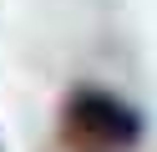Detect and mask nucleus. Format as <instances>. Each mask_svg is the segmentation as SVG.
Masks as SVG:
<instances>
[{
  "label": "nucleus",
  "instance_id": "obj_1",
  "mask_svg": "<svg viewBox=\"0 0 157 152\" xmlns=\"http://www.w3.org/2000/svg\"><path fill=\"white\" fill-rule=\"evenodd\" d=\"M66 137L86 142V147H106V152L137 147L142 142V111L127 107L112 91L81 86V91L66 96Z\"/></svg>",
  "mask_w": 157,
  "mask_h": 152
}]
</instances>
